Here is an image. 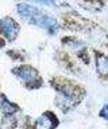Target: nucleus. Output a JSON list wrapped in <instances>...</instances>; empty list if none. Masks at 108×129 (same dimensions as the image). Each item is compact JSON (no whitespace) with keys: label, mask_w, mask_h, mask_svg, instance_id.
<instances>
[{"label":"nucleus","mask_w":108,"mask_h":129,"mask_svg":"<svg viewBox=\"0 0 108 129\" xmlns=\"http://www.w3.org/2000/svg\"><path fill=\"white\" fill-rule=\"evenodd\" d=\"M52 122L48 116H42L37 122V129H51Z\"/></svg>","instance_id":"20e7f679"},{"label":"nucleus","mask_w":108,"mask_h":129,"mask_svg":"<svg viewBox=\"0 0 108 129\" xmlns=\"http://www.w3.org/2000/svg\"><path fill=\"white\" fill-rule=\"evenodd\" d=\"M0 31L7 38L13 40L18 32V26L13 19L6 17L0 21Z\"/></svg>","instance_id":"f03ea898"},{"label":"nucleus","mask_w":108,"mask_h":129,"mask_svg":"<svg viewBox=\"0 0 108 129\" xmlns=\"http://www.w3.org/2000/svg\"><path fill=\"white\" fill-rule=\"evenodd\" d=\"M97 69L103 75L108 74V59L104 57H100L97 61Z\"/></svg>","instance_id":"39448f33"},{"label":"nucleus","mask_w":108,"mask_h":129,"mask_svg":"<svg viewBox=\"0 0 108 129\" xmlns=\"http://www.w3.org/2000/svg\"><path fill=\"white\" fill-rule=\"evenodd\" d=\"M32 1L38 2L43 5H48V6H52L55 4V0H32Z\"/></svg>","instance_id":"423d86ee"},{"label":"nucleus","mask_w":108,"mask_h":129,"mask_svg":"<svg viewBox=\"0 0 108 129\" xmlns=\"http://www.w3.org/2000/svg\"><path fill=\"white\" fill-rule=\"evenodd\" d=\"M17 75L24 83H29L35 80L37 73L34 69L29 67H22L17 70Z\"/></svg>","instance_id":"7ed1b4c3"},{"label":"nucleus","mask_w":108,"mask_h":129,"mask_svg":"<svg viewBox=\"0 0 108 129\" xmlns=\"http://www.w3.org/2000/svg\"><path fill=\"white\" fill-rule=\"evenodd\" d=\"M18 14L25 21L30 24H33L47 30H54L57 26V22L55 18L44 14L43 12L32 5L19 4L17 6Z\"/></svg>","instance_id":"f257e3e1"},{"label":"nucleus","mask_w":108,"mask_h":129,"mask_svg":"<svg viewBox=\"0 0 108 129\" xmlns=\"http://www.w3.org/2000/svg\"><path fill=\"white\" fill-rule=\"evenodd\" d=\"M101 116L105 117L106 120H108V105L104 106V108H102L101 112Z\"/></svg>","instance_id":"0eeeda50"}]
</instances>
